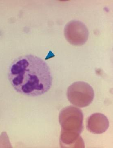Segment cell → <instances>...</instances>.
Listing matches in <instances>:
<instances>
[{
    "instance_id": "5",
    "label": "cell",
    "mask_w": 113,
    "mask_h": 148,
    "mask_svg": "<svg viewBox=\"0 0 113 148\" xmlns=\"http://www.w3.org/2000/svg\"><path fill=\"white\" fill-rule=\"evenodd\" d=\"M109 124V119L105 115L96 113L90 115L87 119L86 128L93 134H102L107 130Z\"/></svg>"
},
{
    "instance_id": "1",
    "label": "cell",
    "mask_w": 113,
    "mask_h": 148,
    "mask_svg": "<svg viewBox=\"0 0 113 148\" xmlns=\"http://www.w3.org/2000/svg\"><path fill=\"white\" fill-rule=\"evenodd\" d=\"M8 78L17 92L31 97L47 92L52 83L47 63L32 55L22 56L14 61L9 69Z\"/></svg>"
},
{
    "instance_id": "4",
    "label": "cell",
    "mask_w": 113,
    "mask_h": 148,
    "mask_svg": "<svg viewBox=\"0 0 113 148\" xmlns=\"http://www.w3.org/2000/svg\"><path fill=\"white\" fill-rule=\"evenodd\" d=\"M64 33L68 42L75 46L84 45L89 36V32L86 25L79 20L71 21L67 23Z\"/></svg>"
},
{
    "instance_id": "2",
    "label": "cell",
    "mask_w": 113,
    "mask_h": 148,
    "mask_svg": "<svg viewBox=\"0 0 113 148\" xmlns=\"http://www.w3.org/2000/svg\"><path fill=\"white\" fill-rule=\"evenodd\" d=\"M83 114L81 110L70 106L63 109L59 115L61 125L60 142L63 147L84 148L80 134L83 129Z\"/></svg>"
},
{
    "instance_id": "3",
    "label": "cell",
    "mask_w": 113,
    "mask_h": 148,
    "mask_svg": "<svg viewBox=\"0 0 113 148\" xmlns=\"http://www.w3.org/2000/svg\"><path fill=\"white\" fill-rule=\"evenodd\" d=\"M68 100L73 105L78 107H86L93 102L95 93L93 88L86 82L77 81L68 88Z\"/></svg>"
}]
</instances>
